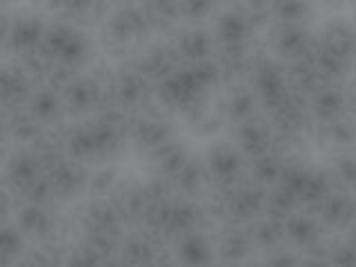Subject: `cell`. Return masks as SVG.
<instances>
[{"instance_id": "cell-1", "label": "cell", "mask_w": 356, "mask_h": 267, "mask_svg": "<svg viewBox=\"0 0 356 267\" xmlns=\"http://www.w3.org/2000/svg\"><path fill=\"white\" fill-rule=\"evenodd\" d=\"M252 85L256 94H259L261 103L270 111L281 105L289 94L285 67L270 58H261L252 65Z\"/></svg>"}, {"instance_id": "cell-2", "label": "cell", "mask_w": 356, "mask_h": 267, "mask_svg": "<svg viewBox=\"0 0 356 267\" xmlns=\"http://www.w3.org/2000/svg\"><path fill=\"white\" fill-rule=\"evenodd\" d=\"M42 44L54 56V60L72 67L85 60L87 56V40L76 29L67 25H54L49 29H44Z\"/></svg>"}, {"instance_id": "cell-3", "label": "cell", "mask_w": 356, "mask_h": 267, "mask_svg": "<svg viewBox=\"0 0 356 267\" xmlns=\"http://www.w3.org/2000/svg\"><path fill=\"white\" fill-rule=\"evenodd\" d=\"M265 200H267V189L265 185L256 183L254 178L248 183H236L232 185L227 194V214L234 220H250L261 216L265 211Z\"/></svg>"}, {"instance_id": "cell-4", "label": "cell", "mask_w": 356, "mask_h": 267, "mask_svg": "<svg viewBox=\"0 0 356 267\" xmlns=\"http://www.w3.org/2000/svg\"><path fill=\"white\" fill-rule=\"evenodd\" d=\"M316 216L323 222V227L350 229L356 222V200L339 185V187H334L327 194V198L321 203Z\"/></svg>"}, {"instance_id": "cell-5", "label": "cell", "mask_w": 356, "mask_h": 267, "mask_svg": "<svg viewBox=\"0 0 356 267\" xmlns=\"http://www.w3.org/2000/svg\"><path fill=\"white\" fill-rule=\"evenodd\" d=\"M200 81L196 78L194 70H176L172 76H167L165 81H161L159 94L167 105H176L187 109L189 105L198 103L200 96Z\"/></svg>"}, {"instance_id": "cell-6", "label": "cell", "mask_w": 356, "mask_h": 267, "mask_svg": "<svg viewBox=\"0 0 356 267\" xmlns=\"http://www.w3.org/2000/svg\"><path fill=\"white\" fill-rule=\"evenodd\" d=\"M316 38H312L303 25L294 22H278V29L274 33V49L278 56L287 60L303 58V56L314 54Z\"/></svg>"}, {"instance_id": "cell-7", "label": "cell", "mask_w": 356, "mask_h": 267, "mask_svg": "<svg viewBox=\"0 0 356 267\" xmlns=\"http://www.w3.org/2000/svg\"><path fill=\"white\" fill-rule=\"evenodd\" d=\"M105 83L96 78H74V81L63 89V103L74 114H81L92 107H98L105 94Z\"/></svg>"}, {"instance_id": "cell-8", "label": "cell", "mask_w": 356, "mask_h": 267, "mask_svg": "<svg viewBox=\"0 0 356 267\" xmlns=\"http://www.w3.org/2000/svg\"><path fill=\"white\" fill-rule=\"evenodd\" d=\"M274 131L270 122L261 118H250L241 122L238 127V145L248 159H259V156L272 152Z\"/></svg>"}, {"instance_id": "cell-9", "label": "cell", "mask_w": 356, "mask_h": 267, "mask_svg": "<svg viewBox=\"0 0 356 267\" xmlns=\"http://www.w3.org/2000/svg\"><path fill=\"white\" fill-rule=\"evenodd\" d=\"M149 78L143 76L138 70L122 72L114 78V98L120 109L140 107L149 94Z\"/></svg>"}, {"instance_id": "cell-10", "label": "cell", "mask_w": 356, "mask_h": 267, "mask_svg": "<svg viewBox=\"0 0 356 267\" xmlns=\"http://www.w3.org/2000/svg\"><path fill=\"white\" fill-rule=\"evenodd\" d=\"M44 176L49 178L54 194L60 196V198L76 196L87 183V174H85L83 167L74 161H65V159L56 163L51 170L44 172Z\"/></svg>"}, {"instance_id": "cell-11", "label": "cell", "mask_w": 356, "mask_h": 267, "mask_svg": "<svg viewBox=\"0 0 356 267\" xmlns=\"http://www.w3.org/2000/svg\"><path fill=\"white\" fill-rule=\"evenodd\" d=\"M149 20L145 11H138L134 7H125L114 14L109 20V36L114 42H129L134 38H143L149 31Z\"/></svg>"}, {"instance_id": "cell-12", "label": "cell", "mask_w": 356, "mask_h": 267, "mask_svg": "<svg viewBox=\"0 0 356 267\" xmlns=\"http://www.w3.org/2000/svg\"><path fill=\"white\" fill-rule=\"evenodd\" d=\"M309 111L318 122H330L348 111V96L334 83H327L309 98Z\"/></svg>"}, {"instance_id": "cell-13", "label": "cell", "mask_w": 356, "mask_h": 267, "mask_svg": "<svg viewBox=\"0 0 356 267\" xmlns=\"http://www.w3.org/2000/svg\"><path fill=\"white\" fill-rule=\"evenodd\" d=\"M285 236L287 243L296 245L300 250H307L309 245L323 238V222L312 211H303V214L294 211L292 216L285 218Z\"/></svg>"}, {"instance_id": "cell-14", "label": "cell", "mask_w": 356, "mask_h": 267, "mask_svg": "<svg viewBox=\"0 0 356 267\" xmlns=\"http://www.w3.org/2000/svg\"><path fill=\"white\" fill-rule=\"evenodd\" d=\"M241 170H243V159L234 147H229V145H218L216 149H211V154H209V172L220 185L238 183Z\"/></svg>"}, {"instance_id": "cell-15", "label": "cell", "mask_w": 356, "mask_h": 267, "mask_svg": "<svg viewBox=\"0 0 356 267\" xmlns=\"http://www.w3.org/2000/svg\"><path fill=\"white\" fill-rule=\"evenodd\" d=\"M250 236H252V243L256 245V248H261L265 252L281 250L283 245L287 243L285 220L265 214V218L254 220V225L250 227Z\"/></svg>"}, {"instance_id": "cell-16", "label": "cell", "mask_w": 356, "mask_h": 267, "mask_svg": "<svg viewBox=\"0 0 356 267\" xmlns=\"http://www.w3.org/2000/svg\"><path fill=\"white\" fill-rule=\"evenodd\" d=\"M323 47H327L332 51H337L345 58L352 60V56L356 54V31L352 29L350 22H330V25L321 31V36L316 38Z\"/></svg>"}, {"instance_id": "cell-17", "label": "cell", "mask_w": 356, "mask_h": 267, "mask_svg": "<svg viewBox=\"0 0 356 267\" xmlns=\"http://www.w3.org/2000/svg\"><path fill=\"white\" fill-rule=\"evenodd\" d=\"M44 40V27L42 22L36 20V18H22V20H16L14 25H11V31H9V47L16 49V51H22L27 54L31 49L40 47Z\"/></svg>"}, {"instance_id": "cell-18", "label": "cell", "mask_w": 356, "mask_h": 267, "mask_svg": "<svg viewBox=\"0 0 356 267\" xmlns=\"http://www.w3.org/2000/svg\"><path fill=\"white\" fill-rule=\"evenodd\" d=\"M136 70L147 78L165 81L167 76H172L178 70L176 67V51L170 47H154L143 56Z\"/></svg>"}, {"instance_id": "cell-19", "label": "cell", "mask_w": 356, "mask_h": 267, "mask_svg": "<svg viewBox=\"0 0 356 267\" xmlns=\"http://www.w3.org/2000/svg\"><path fill=\"white\" fill-rule=\"evenodd\" d=\"M318 136L323 143L337 145V147H350L356 143V118L345 111L343 116L330 122H318Z\"/></svg>"}, {"instance_id": "cell-20", "label": "cell", "mask_w": 356, "mask_h": 267, "mask_svg": "<svg viewBox=\"0 0 356 267\" xmlns=\"http://www.w3.org/2000/svg\"><path fill=\"white\" fill-rule=\"evenodd\" d=\"M120 211L116 205L107 203H94L87 209L85 225L89 234H107V236H116L120 229Z\"/></svg>"}, {"instance_id": "cell-21", "label": "cell", "mask_w": 356, "mask_h": 267, "mask_svg": "<svg viewBox=\"0 0 356 267\" xmlns=\"http://www.w3.org/2000/svg\"><path fill=\"white\" fill-rule=\"evenodd\" d=\"M131 134H134V140H136L140 147L156 152L161 145L170 143V127L165 125L163 120L159 118H143L136 120L131 125Z\"/></svg>"}, {"instance_id": "cell-22", "label": "cell", "mask_w": 356, "mask_h": 267, "mask_svg": "<svg viewBox=\"0 0 356 267\" xmlns=\"http://www.w3.org/2000/svg\"><path fill=\"white\" fill-rule=\"evenodd\" d=\"M18 225L20 232L29 234V236H36V238H44L49 236L54 232V218L44 205H36V203H29L25 209H20V216H18Z\"/></svg>"}, {"instance_id": "cell-23", "label": "cell", "mask_w": 356, "mask_h": 267, "mask_svg": "<svg viewBox=\"0 0 356 267\" xmlns=\"http://www.w3.org/2000/svg\"><path fill=\"white\" fill-rule=\"evenodd\" d=\"M44 172H42L36 154H18L9 161L7 178H9V183L18 189H25L27 185H31Z\"/></svg>"}, {"instance_id": "cell-24", "label": "cell", "mask_w": 356, "mask_h": 267, "mask_svg": "<svg viewBox=\"0 0 356 267\" xmlns=\"http://www.w3.org/2000/svg\"><path fill=\"white\" fill-rule=\"evenodd\" d=\"M314 65L316 70L321 72V76L325 78L327 83H337L339 78H343L350 70V58H345V56L332 51L327 47H323V44L316 40V47H314Z\"/></svg>"}, {"instance_id": "cell-25", "label": "cell", "mask_w": 356, "mask_h": 267, "mask_svg": "<svg viewBox=\"0 0 356 267\" xmlns=\"http://www.w3.org/2000/svg\"><path fill=\"white\" fill-rule=\"evenodd\" d=\"M283 167H285V156L276 154V152H267V154L259 156V159H252V178L265 187L276 185L281 181Z\"/></svg>"}, {"instance_id": "cell-26", "label": "cell", "mask_w": 356, "mask_h": 267, "mask_svg": "<svg viewBox=\"0 0 356 267\" xmlns=\"http://www.w3.org/2000/svg\"><path fill=\"white\" fill-rule=\"evenodd\" d=\"M7 129L16 140L22 143H33L40 136V120L31 114L29 109H11V116L7 118Z\"/></svg>"}, {"instance_id": "cell-27", "label": "cell", "mask_w": 356, "mask_h": 267, "mask_svg": "<svg viewBox=\"0 0 356 267\" xmlns=\"http://www.w3.org/2000/svg\"><path fill=\"white\" fill-rule=\"evenodd\" d=\"M27 109L36 116L40 122H51L56 118H60L63 114V100L58 98V94L54 89H40V92L31 94Z\"/></svg>"}, {"instance_id": "cell-28", "label": "cell", "mask_w": 356, "mask_h": 267, "mask_svg": "<svg viewBox=\"0 0 356 267\" xmlns=\"http://www.w3.org/2000/svg\"><path fill=\"white\" fill-rule=\"evenodd\" d=\"M252 29V22L245 14H225L218 20V38L222 44H245Z\"/></svg>"}, {"instance_id": "cell-29", "label": "cell", "mask_w": 356, "mask_h": 267, "mask_svg": "<svg viewBox=\"0 0 356 267\" xmlns=\"http://www.w3.org/2000/svg\"><path fill=\"white\" fill-rule=\"evenodd\" d=\"M298 205H300V203H298V196H296L294 192H289L287 187H283V185H278V183H276V187L267 192L265 214L285 220V218H289V216L294 214Z\"/></svg>"}, {"instance_id": "cell-30", "label": "cell", "mask_w": 356, "mask_h": 267, "mask_svg": "<svg viewBox=\"0 0 356 267\" xmlns=\"http://www.w3.org/2000/svg\"><path fill=\"white\" fill-rule=\"evenodd\" d=\"M178 14H181L178 0H147V3H145V16H147L152 27H159V29L172 27Z\"/></svg>"}, {"instance_id": "cell-31", "label": "cell", "mask_w": 356, "mask_h": 267, "mask_svg": "<svg viewBox=\"0 0 356 267\" xmlns=\"http://www.w3.org/2000/svg\"><path fill=\"white\" fill-rule=\"evenodd\" d=\"M209 51H211V42L205 31H189L178 42V54L189 63L207 60Z\"/></svg>"}, {"instance_id": "cell-32", "label": "cell", "mask_w": 356, "mask_h": 267, "mask_svg": "<svg viewBox=\"0 0 356 267\" xmlns=\"http://www.w3.org/2000/svg\"><path fill=\"white\" fill-rule=\"evenodd\" d=\"M254 248L250 232L245 229H227L225 236L220 241V254L225 256L227 261H241L245 254Z\"/></svg>"}, {"instance_id": "cell-33", "label": "cell", "mask_w": 356, "mask_h": 267, "mask_svg": "<svg viewBox=\"0 0 356 267\" xmlns=\"http://www.w3.org/2000/svg\"><path fill=\"white\" fill-rule=\"evenodd\" d=\"M270 11L276 16L278 22L303 25V20L309 16V3L307 0H272Z\"/></svg>"}, {"instance_id": "cell-34", "label": "cell", "mask_w": 356, "mask_h": 267, "mask_svg": "<svg viewBox=\"0 0 356 267\" xmlns=\"http://www.w3.org/2000/svg\"><path fill=\"white\" fill-rule=\"evenodd\" d=\"M227 114L232 120H236V122H245V120H250L254 118L256 114V98L254 94L250 92H243V89H236L229 100H227Z\"/></svg>"}, {"instance_id": "cell-35", "label": "cell", "mask_w": 356, "mask_h": 267, "mask_svg": "<svg viewBox=\"0 0 356 267\" xmlns=\"http://www.w3.org/2000/svg\"><path fill=\"white\" fill-rule=\"evenodd\" d=\"M178 254L185 263H203L209 259V245L203 236L198 234H185L181 241V248H178Z\"/></svg>"}, {"instance_id": "cell-36", "label": "cell", "mask_w": 356, "mask_h": 267, "mask_svg": "<svg viewBox=\"0 0 356 267\" xmlns=\"http://www.w3.org/2000/svg\"><path fill=\"white\" fill-rule=\"evenodd\" d=\"M154 254H156V245L147 236L129 238L122 245V259L127 263H149L154 261Z\"/></svg>"}, {"instance_id": "cell-37", "label": "cell", "mask_w": 356, "mask_h": 267, "mask_svg": "<svg viewBox=\"0 0 356 267\" xmlns=\"http://www.w3.org/2000/svg\"><path fill=\"white\" fill-rule=\"evenodd\" d=\"M334 178L345 189H356V152H345L334 165Z\"/></svg>"}, {"instance_id": "cell-38", "label": "cell", "mask_w": 356, "mask_h": 267, "mask_svg": "<svg viewBox=\"0 0 356 267\" xmlns=\"http://www.w3.org/2000/svg\"><path fill=\"white\" fill-rule=\"evenodd\" d=\"M174 181L185 194H196L200 189V185H203V181H205V172H203V167H200L198 163L187 161L183 170L174 176Z\"/></svg>"}, {"instance_id": "cell-39", "label": "cell", "mask_w": 356, "mask_h": 267, "mask_svg": "<svg viewBox=\"0 0 356 267\" xmlns=\"http://www.w3.org/2000/svg\"><path fill=\"white\" fill-rule=\"evenodd\" d=\"M22 250V234L16 227H0V261H11Z\"/></svg>"}, {"instance_id": "cell-40", "label": "cell", "mask_w": 356, "mask_h": 267, "mask_svg": "<svg viewBox=\"0 0 356 267\" xmlns=\"http://www.w3.org/2000/svg\"><path fill=\"white\" fill-rule=\"evenodd\" d=\"M211 0H178V7L189 18H200L209 11Z\"/></svg>"}, {"instance_id": "cell-41", "label": "cell", "mask_w": 356, "mask_h": 267, "mask_svg": "<svg viewBox=\"0 0 356 267\" xmlns=\"http://www.w3.org/2000/svg\"><path fill=\"white\" fill-rule=\"evenodd\" d=\"M330 263H343V265H352V263H356V250L352 248L350 243L334 245V248H332V254H330Z\"/></svg>"}, {"instance_id": "cell-42", "label": "cell", "mask_w": 356, "mask_h": 267, "mask_svg": "<svg viewBox=\"0 0 356 267\" xmlns=\"http://www.w3.org/2000/svg\"><path fill=\"white\" fill-rule=\"evenodd\" d=\"M114 183H116L114 170H103V172H98L94 178H89V185H92V189H94V192H98V194H105Z\"/></svg>"}, {"instance_id": "cell-43", "label": "cell", "mask_w": 356, "mask_h": 267, "mask_svg": "<svg viewBox=\"0 0 356 267\" xmlns=\"http://www.w3.org/2000/svg\"><path fill=\"white\" fill-rule=\"evenodd\" d=\"M272 0H245L248 11H270Z\"/></svg>"}, {"instance_id": "cell-44", "label": "cell", "mask_w": 356, "mask_h": 267, "mask_svg": "<svg viewBox=\"0 0 356 267\" xmlns=\"http://www.w3.org/2000/svg\"><path fill=\"white\" fill-rule=\"evenodd\" d=\"M348 243H350L352 248L356 250V225H352V227H350V238H348Z\"/></svg>"}]
</instances>
